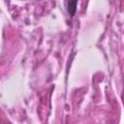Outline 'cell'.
I'll list each match as a JSON object with an SVG mask.
<instances>
[{
  "label": "cell",
  "mask_w": 124,
  "mask_h": 124,
  "mask_svg": "<svg viewBox=\"0 0 124 124\" xmlns=\"http://www.w3.org/2000/svg\"><path fill=\"white\" fill-rule=\"evenodd\" d=\"M76 6H77V1H70L68 2V11L70 15H74L76 12Z\"/></svg>",
  "instance_id": "cell-1"
}]
</instances>
